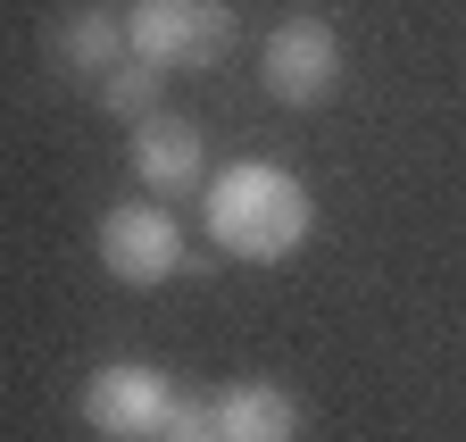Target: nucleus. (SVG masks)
I'll use <instances>...</instances> for the list:
<instances>
[{
    "instance_id": "f257e3e1",
    "label": "nucleus",
    "mask_w": 466,
    "mask_h": 442,
    "mask_svg": "<svg viewBox=\"0 0 466 442\" xmlns=\"http://www.w3.org/2000/svg\"><path fill=\"white\" fill-rule=\"evenodd\" d=\"M200 217H208V242H217L225 259L275 267V259H291V251L309 242L317 200H309V184L291 176V168H275V159H233V168L208 176Z\"/></svg>"
},
{
    "instance_id": "f03ea898",
    "label": "nucleus",
    "mask_w": 466,
    "mask_h": 442,
    "mask_svg": "<svg viewBox=\"0 0 466 442\" xmlns=\"http://www.w3.org/2000/svg\"><path fill=\"white\" fill-rule=\"evenodd\" d=\"M175 375L142 367V359H108L84 375V393H76V417L100 434V442H158L167 417H175Z\"/></svg>"
},
{
    "instance_id": "7ed1b4c3",
    "label": "nucleus",
    "mask_w": 466,
    "mask_h": 442,
    "mask_svg": "<svg viewBox=\"0 0 466 442\" xmlns=\"http://www.w3.org/2000/svg\"><path fill=\"white\" fill-rule=\"evenodd\" d=\"M126 42L150 67H208L233 50V0H134Z\"/></svg>"
},
{
    "instance_id": "20e7f679",
    "label": "nucleus",
    "mask_w": 466,
    "mask_h": 442,
    "mask_svg": "<svg viewBox=\"0 0 466 442\" xmlns=\"http://www.w3.org/2000/svg\"><path fill=\"white\" fill-rule=\"evenodd\" d=\"M100 267L134 293H158L175 267H184V226L158 209V200H116L100 217Z\"/></svg>"
},
{
    "instance_id": "39448f33",
    "label": "nucleus",
    "mask_w": 466,
    "mask_h": 442,
    "mask_svg": "<svg viewBox=\"0 0 466 442\" xmlns=\"http://www.w3.org/2000/svg\"><path fill=\"white\" fill-rule=\"evenodd\" d=\"M258 76H267V92H275L283 108L333 100V92H341V34H333L325 17H283V26L267 34Z\"/></svg>"
},
{
    "instance_id": "423d86ee",
    "label": "nucleus",
    "mask_w": 466,
    "mask_h": 442,
    "mask_svg": "<svg viewBox=\"0 0 466 442\" xmlns=\"http://www.w3.org/2000/svg\"><path fill=\"white\" fill-rule=\"evenodd\" d=\"M134 176L150 200H200L208 192V150H200V126L167 118V108H150V118L134 126Z\"/></svg>"
},
{
    "instance_id": "0eeeda50",
    "label": "nucleus",
    "mask_w": 466,
    "mask_h": 442,
    "mask_svg": "<svg viewBox=\"0 0 466 442\" xmlns=\"http://www.w3.org/2000/svg\"><path fill=\"white\" fill-rule=\"evenodd\" d=\"M208 426L225 442H300V401L267 375H233L208 393Z\"/></svg>"
},
{
    "instance_id": "6e6552de",
    "label": "nucleus",
    "mask_w": 466,
    "mask_h": 442,
    "mask_svg": "<svg viewBox=\"0 0 466 442\" xmlns=\"http://www.w3.org/2000/svg\"><path fill=\"white\" fill-rule=\"evenodd\" d=\"M50 59L67 67V76H108L116 59H134V42H126V9H76V17H58Z\"/></svg>"
},
{
    "instance_id": "1a4fd4ad",
    "label": "nucleus",
    "mask_w": 466,
    "mask_h": 442,
    "mask_svg": "<svg viewBox=\"0 0 466 442\" xmlns=\"http://www.w3.org/2000/svg\"><path fill=\"white\" fill-rule=\"evenodd\" d=\"M158 84H167V67H150V59H116L108 76H100V108H116V118H150L158 108Z\"/></svg>"
},
{
    "instance_id": "9d476101",
    "label": "nucleus",
    "mask_w": 466,
    "mask_h": 442,
    "mask_svg": "<svg viewBox=\"0 0 466 442\" xmlns=\"http://www.w3.org/2000/svg\"><path fill=\"white\" fill-rule=\"evenodd\" d=\"M158 442H225L217 426H175V434H158Z\"/></svg>"
}]
</instances>
